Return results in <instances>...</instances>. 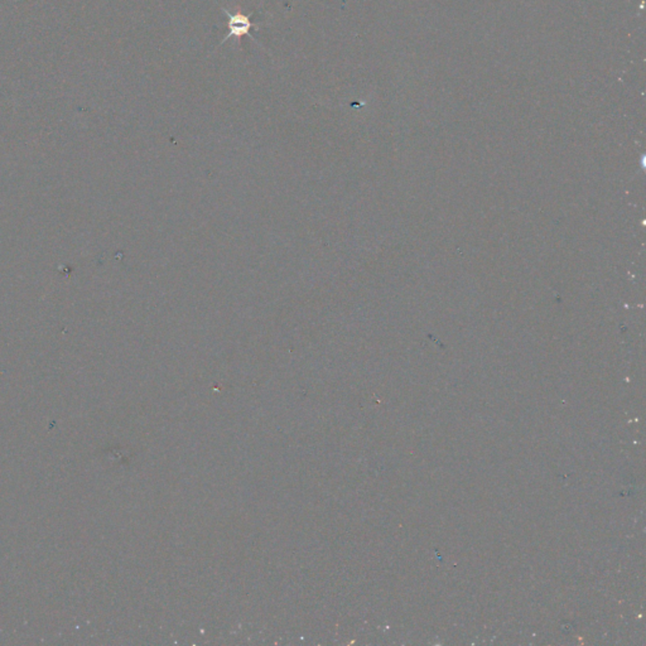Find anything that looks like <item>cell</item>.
I'll return each instance as SVG.
<instances>
[{"label":"cell","mask_w":646,"mask_h":646,"mask_svg":"<svg viewBox=\"0 0 646 646\" xmlns=\"http://www.w3.org/2000/svg\"><path fill=\"white\" fill-rule=\"evenodd\" d=\"M223 13H225L228 18V20H227L228 33L225 35L222 43L226 42V40L230 39V38H233V37L240 38V37H242V35H246V34L249 35V37H252V34H250V29H252L253 27H254V28H258V26H256V24H253L252 20H250L253 13H250L249 15L241 14L240 12H236L235 14H231L230 12H227V10H225V9H223Z\"/></svg>","instance_id":"obj_1"}]
</instances>
